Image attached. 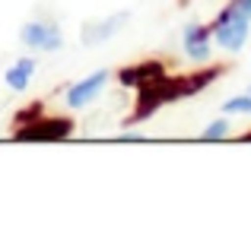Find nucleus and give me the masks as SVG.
I'll list each match as a JSON object with an SVG mask.
<instances>
[{
  "label": "nucleus",
  "instance_id": "nucleus-1",
  "mask_svg": "<svg viewBox=\"0 0 251 244\" xmlns=\"http://www.w3.org/2000/svg\"><path fill=\"white\" fill-rule=\"evenodd\" d=\"M188 95H191L188 73L184 76H169L166 73L162 80L137 89V105H134V114L127 117V124H143L159 108H166V105H172V102H181V98H188Z\"/></svg>",
  "mask_w": 251,
  "mask_h": 244
},
{
  "label": "nucleus",
  "instance_id": "nucleus-2",
  "mask_svg": "<svg viewBox=\"0 0 251 244\" xmlns=\"http://www.w3.org/2000/svg\"><path fill=\"white\" fill-rule=\"evenodd\" d=\"M210 29H213V44L216 48L226 51V54H239V51L248 44V38H251V19L235 3H226L220 13H216V19L210 22Z\"/></svg>",
  "mask_w": 251,
  "mask_h": 244
},
{
  "label": "nucleus",
  "instance_id": "nucleus-3",
  "mask_svg": "<svg viewBox=\"0 0 251 244\" xmlns=\"http://www.w3.org/2000/svg\"><path fill=\"white\" fill-rule=\"evenodd\" d=\"M74 133L70 117H35L23 130H16V140L23 143H61Z\"/></svg>",
  "mask_w": 251,
  "mask_h": 244
},
{
  "label": "nucleus",
  "instance_id": "nucleus-4",
  "mask_svg": "<svg viewBox=\"0 0 251 244\" xmlns=\"http://www.w3.org/2000/svg\"><path fill=\"white\" fill-rule=\"evenodd\" d=\"M19 42L32 51L51 54V51H61L64 35H61V25L57 22H51V19H35V22H25L23 29H19Z\"/></svg>",
  "mask_w": 251,
  "mask_h": 244
},
{
  "label": "nucleus",
  "instance_id": "nucleus-5",
  "mask_svg": "<svg viewBox=\"0 0 251 244\" xmlns=\"http://www.w3.org/2000/svg\"><path fill=\"white\" fill-rule=\"evenodd\" d=\"M213 29L207 22H188L181 29V51L191 64H207L213 57Z\"/></svg>",
  "mask_w": 251,
  "mask_h": 244
},
{
  "label": "nucleus",
  "instance_id": "nucleus-6",
  "mask_svg": "<svg viewBox=\"0 0 251 244\" xmlns=\"http://www.w3.org/2000/svg\"><path fill=\"white\" fill-rule=\"evenodd\" d=\"M105 86H108V70H96V73L83 76V80H76L70 86L64 102H67V108H86L105 92Z\"/></svg>",
  "mask_w": 251,
  "mask_h": 244
},
{
  "label": "nucleus",
  "instance_id": "nucleus-7",
  "mask_svg": "<svg viewBox=\"0 0 251 244\" xmlns=\"http://www.w3.org/2000/svg\"><path fill=\"white\" fill-rule=\"evenodd\" d=\"M127 19H130V13L121 10V13H111V16H105V19H96V22H86L83 32H80L83 44H102V42H108L111 35H118V32L127 25Z\"/></svg>",
  "mask_w": 251,
  "mask_h": 244
},
{
  "label": "nucleus",
  "instance_id": "nucleus-8",
  "mask_svg": "<svg viewBox=\"0 0 251 244\" xmlns=\"http://www.w3.org/2000/svg\"><path fill=\"white\" fill-rule=\"evenodd\" d=\"M166 76V64L162 61H140V64H130L118 73V83L127 86V89H140V86H150L156 80Z\"/></svg>",
  "mask_w": 251,
  "mask_h": 244
},
{
  "label": "nucleus",
  "instance_id": "nucleus-9",
  "mask_svg": "<svg viewBox=\"0 0 251 244\" xmlns=\"http://www.w3.org/2000/svg\"><path fill=\"white\" fill-rule=\"evenodd\" d=\"M35 67L38 64L32 61V57H19L16 64H13L10 70L3 73V80L10 89H16V92H23V89H29V83H32V76H35Z\"/></svg>",
  "mask_w": 251,
  "mask_h": 244
},
{
  "label": "nucleus",
  "instance_id": "nucleus-10",
  "mask_svg": "<svg viewBox=\"0 0 251 244\" xmlns=\"http://www.w3.org/2000/svg\"><path fill=\"white\" fill-rule=\"evenodd\" d=\"M229 133H232V124H229V117H216V121H210L207 127L201 130V140L213 143V140H226Z\"/></svg>",
  "mask_w": 251,
  "mask_h": 244
},
{
  "label": "nucleus",
  "instance_id": "nucleus-11",
  "mask_svg": "<svg viewBox=\"0 0 251 244\" xmlns=\"http://www.w3.org/2000/svg\"><path fill=\"white\" fill-rule=\"evenodd\" d=\"M223 114H242L251 117V92H242V95H232L223 102Z\"/></svg>",
  "mask_w": 251,
  "mask_h": 244
},
{
  "label": "nucleus",
  "instance_id": "nucleus-12",
  "mask_svg": "<svg viewBox=\"0 0 251 244\" xmlns=\"http://www.w3.org/2000/svg\"><path fill=\"white\" fill-rule=\"evenodd\" d=\"M232 3H235V6H239V10L251 19V0H232Z\"/></svg>",
  "mask_w": 251,
  "mask_h": 244
},
{
  "label": "nucleus",
  "instance_id": "nucleus-13",
  "mask_svg": "<svg viewBox=\"0 0 251 244\" xmlns=\"http://www.w3.org/2000/svg\"><path fill=\"white\" fill-rule=\"evenodd\" d=\"M242 143H251V130H248V133H245V136H242Z\"/></svg>",
  "mask_w": 251,
  "mask_h": 244
},
{
  "label": "nucleus",
  "instance_id": "nucleus-14",
  "mask_svg": "<svg viewBox=\"0 0 251 244\" xmlns=\"http://www.w3.org/2000/svg\"><path fill=\"white\" fill-rule=\"evenodd\" d=\"M248 92H251V83H248Z\"/></svg>",
  "mask_w": 251,
  "mask_h": 244
}]
</instances>
